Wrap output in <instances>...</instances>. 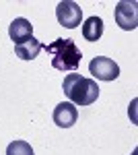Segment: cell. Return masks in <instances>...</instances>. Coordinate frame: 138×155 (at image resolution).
I'll return each mask as SVG.
<instances>
[{
  "label": "cell",
  "mask_w": 138,
  "mask_h": 155,
  "mask_svg": "<svg viewBox=\"0 0 138 155\" xmlns=\"http://www.w3.org/2000/svg\"><path fill=\"white\" fill-rule=\"evenodd\" d=\"M64 95L70 99L74 106H91L99 97V85L93 79H87L79 72H68L62 83Z\"/></svg>",
  "instance_id": "obj_1"
},
{
  "label": "cell",
  "mask_w": 138,
  "mask_h": 155,
  "mask_svg": "<svg viewBox=\"0 0 138 155\" xmlns=\"http://www.w3.org/2000/svg\"><path fill=\"white\" fill-rule=\"evenodd\" d=\"M46 52L52 56V66L56 71L62 72H76V68L81 66L82 60V52L81 48L74 44V39H68V37H60V39H54L52 44L46 46Z\"/></svg>",
  "instance_id": "obj_2"
},
{
  "label": "cell",
  "mask_w": 138,
  "mask_h": 155,
  "mask_svg": "<svg viewBox=\"0 0 138 155\" xmlns=\"http://www.w3.org/2000/svg\"><path fill=\"white\" fill-rule=\"evenodd\" d=\"M56 19L58 23L66 29H76L82 21V11L74 0H62L56 6Z\"/></svg>",
  "instance_id": "obj_3"
},
{
  "label": "cell",
  "mask_w": 138,
  "mask_h": 155,
  "mask_svg": "<svg viewBox=\"0 0 138 155\" xmlns=\"http://www.w3.org/2000/svg\"><path fill=\"white\" fill-rule=\"evenodd\" d=\"M115 23L120 25L124 31H132L138 27V4L130 0H122L115 4Z\"/></svg>",
  "instance_id": "obj_4"
},
{
  "label": "cell",
  "mask_w": 138,
  "mask_h": 155,
  "mask_svg": "<svg viewBox=\"0 0 138 155\" xmlns=\"http://www.w3.org/2000/svg\"><path fill=\"white\" fill-rule=\"evenodd\" d=\"M89 72L99 81H115L120 77V66L107 56H97L89 62Z\"/></svg>",
  "instance_id": "obj_5"
},
{
  "label": "cell",
  "mask_w": 138,
  "mask_h": 155,
  "mask_svg": "<svg viewBox=\"0 0 138 155\" xmlns=\"http://www.w3.org/2000/svg\"><path fill=\"white\" fill-rule=\"evenodd\" d=\"M54 122H56V126L60 128H70L76 118H79V112H76V106L74 104H70V101H62V104H58L54 107Z\"/></svg>",
  "instance_id": "obj_6"
},
{
  "label": "cell",
  "mask_w": 138,
  "mask_h": 155,
  "mask_svg": "<svg viewBox=\"0 0 138 155\" xmlns=\"http://www.w3.org/2000/svg\"><path fill=\"white\" fill-rule=\"evenodd\" d=\"M8 35H11V39L14 41V46H19V44L27 41L29 37H33V25L29 23L27 19L19 17V19H14V21L8 25Z\"/></svg>",
  "instance_id": "obj_7"
},
{
  "label": "cell",
  "mask_w": 138,
  "mask_h": 155,
  "mask_svg": "<svg viewBox=\"0 0 138 155\" xmlns=\"http://www.w3.org/2000/svg\"><path fill=\"white\" fill-rule=\"evenodd\" d=\"M41 48H43V46H41L39 39L29 37L27 41L19 44V46H14V54H17L21 60H33V58H37V54L41 52Z\"/></svg>",
  "instance_id": "obj_8"
},
{
  "label": "cell",
  "mask_w": 138,
  "mask_h": 155,
  "mask_svg": "<svg viewBox=\"0 0 138 155\" xmlns=\"http://www.w3.org/2000/svg\"><path fill=\"white\" fill-rule=\"evenodd\" d=\"M103 35V21L99 17H89L82 23V37L87 41H97Z\"/></svg>",
  "instance_id": "obj_9"
},
{
  "label": "cell",
  "mask_w": 138,
  "mask_h": 155,
  "mask_svg": "<svg viewBox=\"0 0 138 155\" xmlns=\"http://www.w3.org/2000/svg\"><path fill=\"white\" fill-rule=\"evenodd\" d=\"M6 155H35V153L27 141H12L6 147Z\"/></svg>",
  "instance_id": "obj_10"
}]
</instances>
